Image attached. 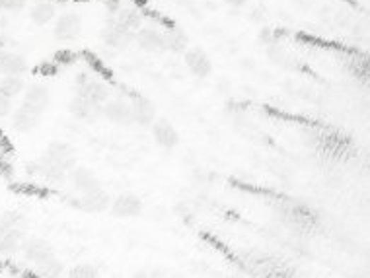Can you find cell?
<instances>
[{
    "label": "cell",
    "instance_id": "cell-1",
    "mask_svg": "<svg viewBox=\"0 0 370 278\" xmlns=\"http://www.w3.org/2000/svg\"><path fill=\"white\" fill-rule=\"evenodd\" d=\"M111 195L100 187L96 191H90V193H82L80 199H71V204L74 209H80L82 212H88V214H100L103 210H108L111 207Z\"/></svg>",
    "mask_w": 370,
    "mask_h": 278
},
{
    "label": "cell",
    "instance_id": "cell-2",
    "mask_svg": "<svg viewBox=\"0 0 370 278\" xmlns=\"http://www.w3.org/2000/svg\"><path fill=\"white\" fill-rule=\"evenodd\" d=\"M69 113H71L74 119L82 121V123H94L100 117H103V105L76 93V95L69 101Z\"/></svg>",
    "mask_w": 370,
    "mask_h": 278
},
{
    "label": "cell",
    "instance_id": "cell-3",
    "mask_svg": "<svg viewBox=\"0 0 370 278\" xmlns=\"http://www.w3.org/2000/svg\"><path fill=\"white\" fill-rule=\"evenodd\" d=\"M100 35H102V41L111 49H125L134 41V35H137V31H131L123 28V25H119L115 20H111L102 28L100 31Z\"/></svg>",
    "mask_w": 370,
    "mask_h": 278
},
{
    "label": "cell",
    "instance_id": "cell-4",
    "mask_svg": "<svg viewBox=\"0 0 370 278\" xmlns=\"http://www.w3.org/2000/svg\"><path fill=\"white\" fill-rule=\"evenodd\" d=\"M183 61L195 78L203 80V78L211 76V72H213V61L201 47H187V51L183 53Z\"/></svg>",
    "mask_w": 370,
    "mask_h": 278
},
{
    "label": "cell",
    "instance_id": "cell-5",
    "mask_svg": "<svg viewBox=\"0 0 370 278\" xmlns=\"http://www.w3.org/2000/svg\"><path fill=\"white\" fill-rule=\"evenodd\" d=\"M142 209H144V204H142L141 197H137L134 193H121L111 201L110 212L111 216L125 220V218L141 216Z\"/></svg>",
    "mask_w": 370,
    "mask_h": 278
},
{
    "label": "cell",
    "instance_id": "cell-6",
    "mask_svg": "<svg viewBox=\"0 0 370 278\" xmlns=\"http://www.w3.org/2000/svg\"><path fill=\"white\" fill-rule=\"evenodd\" d=\"M49 103H51V92H49L47 86H25L24 95H22V105H24L25 109H30V111L37 113V115H43L45 109L49 108Z\"/></svg>",
    "mask_w": 370,
    "mask_h": 278
},
{
    "label": "cell",
    "instance_id": "cell-7",
    "mask_svg": "<svg viewBox=\"0 0 370 278\" xmlns=\"http://www.w3.org/2000/svg\"><path fill=\"white\" fill-rule=\"evenodd\" d=\"M80 31H82V18L76 12H64L57 18L55 22V30H53V35H55L57 41H74L79 37Z\"/></svg>",
    "mask_w": 370,
    "mask_h": 278
},
{
    "label": "cell",
    "instance_id": "cell-8",
    "mask_svg": "<svg viewBox=\"0 0 370 278\" xmlns=\"http://www.w3.org/2000/svg\"><path fill=\"white\" fill-rule=\"evenodd\" d=\"M103 117L110 121V123L117 124V127H131L133 123V109L131 103L125 100H108L103 103Z\"/></svg>",
    "mask_w": 370,
    "mask_h": 278
},
{
    "label": "cell",
    "instance_id": "cell-9",
    "mask_svg": "<svg viewBox=\"0 0 370 278\" xmlns=\"http://www.w3.org/2000/svg\"><path fill=\"white\" fill-rule=\"evenodd\" d=\"M150 131H152L154 142L164 150H173L180 144V132L168 119H156L154 123L150 124Z\"/></svg>",
    "mask_w": 370,
    "mask_h": 278
},
{
    "label": "cell",
    "instance_id": "cell-10",
    "mask_svg": "<svg viewBox=\"0 0 370 278\" xmlns=\"http://www.w3.org/2000/svg\"><path fill=\"white\" fill-rule=\"evenodd\" d=\"M41 158H45L47 162L59 166V168L67 171V173H71L72 168L76 166L74 150H72L69 144H64V142H51Z\"/></svg>",
    "mask_w": 370,
    "mask_h": 278
},
{
    "label": "cell",
    "instance_id": "cell-11",
    "mask_svg": "<svg viewBox=\"0 0 370 278\" xmlns=\"http://www.w3.org/2000/svg\"><path fill=\"white\" fill-rule=\"evenodd\" d=\"M22 255H24L25 261L35 265L55 255V251H53V245H51L47 240H41V238H25L24 243H22Z\"/></svg>",
    "mask_w": 370,
    "mask_h": 278
},
{
    "label": "cell",
    "instance_id": "cell-12",
    "mask_svg": "<svg viewBox=\"0 0 370 278\" xmlns=\"http://www.w3.org/2000/svg\"><path fill=\"white\" fill-rule=\"evenodd\" d=\"M134 41L139 43L144 53L160 54L164 53V31L156 30V28H141L134 35Z\"/></svg>",
    "mask_w": 370,
    "mask_h": 278
},
{
    "label": "cell",
    "instance_id": "cell-13",
    "mask_svg": "<svg viewBox=\"0 0 370 278\" xmlns=\"http://www.w3.org/2000/svg\"><path fill=\"white\" fill-rule=\"evenodd\" d=\"M131 109H133V123L139 127H150L156 121V105H154V101L144 95H134L131 101Z\"/></svg>",
    "mask_w": 370,
    "mask_h": 278
},
{
    "label": "cell",
    "instance_id": "cell-14",
    "mask_svg": "<svg viewBox=\"0 0 370 278\" xmlns=\"http://www.w3.org/2000/svg\"><path fill=\"white\" fill-rule=\"evenodd\" d=\"M71 183L79 193H90V191H96V189L102 187V183H100V179L96 178L94 171L90 170V168H84V166H74L72 168Z\"/></svg>",
    "mask_w": 370,
    "mask_h": 278
},
{
    "label": "cell",
    "instance_id": "cell-15",
    "mask_svg": "<svg viewBox=\"0 0 370 278\" xmlns=\"http://www.w3.org/2000/svg\"><path fill=\"white\" fill-rule=\"evenodd\" d=\"M40 121L41 115L25 109L24 105H20L16 111H12V129L16 132H22V134L35 131L40 127Z\"/></svg>",
    "mask_w": 370,
    "mask_h": 278
},
{
    "label": "cell",
    "instance_id": "cell-16",
    "mask_svg": "<svg viewBox=\"0 0 370 278\" xmlns=\"http://www.w3.org/2000/svg\"><path fill=\"white\" fill-rule=\"evenodd\" d=\"M76 90V93L79 95H84V98H88V100L96 101V103H105V101L110 100V88L103 84L102 80H96V78H88L86 82L82 86H79V88H74Z\"/></svg>",
    "mask_w": 370,
    "mask_h": 278
},
{
    "label": "cell",
    "instance_id": "cell-17",
    "mask_svg": "<svg viewBox=\"0 0 370 278\" xmlns=\"http://www.w3.org/2000/svg\"><path fill=\"white\" fill-rule=\"evenodd\" d=\"M25 240L24 228H10L0 238V255H14L22 251V243Z\"/></svg>",
    "mask_w": 370,
    "mask_h": 278
},
{
    "label": "cell",
    "instance_id": "cell-18",
    "mask_svg": "<svg viewBox=\"0 0 370 278\" xmlns=\"http://www.w3.org/2000/svg\"><path fill=\"white\" fill-rule=\"evenodd\" d=\"M190 47V39H187V33L180 28H170L168 31H164V49L170 51V53L175 54H183Z\"/></svg>",
    "mask_w": 370,
    "mask_h": 278
},
{
    "label": "cell",
    "instance_id": "cell-19",
    "mask_svg": "<svg viewBox=\"0 0 370 278\" xmlns=\"http://www.w3.org/2000/svg\"><path fill=\"white\" fill-rule=\"evenodd\" d=\"M28 70V61L18 53H0V72L2 74H12V76H22Z\"/></svg>",
    "mask_w": 370,
    "mask_h": 278
},
{
    "label": "cell",
    "instance_id": "cell-20",
    "mask_svg": "<svg viewBox=\"0 0 370 278\" xmlns=\"http://www.w3.org/2000/svg\"><path fill=\"white\" fill-rule=\"evenodd\" d=\"M57 18V6L53 2H35L30 8V20L35 25H47Z\"/></svg>",
    "mask_w": 370,
    "mask_h": 278
},
{
    "label": "cell",
    "instance_id": "cell-21",
    "mask_svg": "<svg viewBox=\"0 0 370 278\" xmlns=\"http://www.w3.org/2000/svg\"><path fill=\"white\" fill-rule=\"evenodd\" d=\"M33 274L41 278H59L64 274V265L55 255L33 265Z\"/></svg>",
    "mask_w": 370,
    "mask_h": 278
},
{
    "label": "cell",
    "instance_id": "cell-22",
    "mask_svg": "<svg viewBox=\"0 0 370 278\" xmlns=\"http://www.w3.org/2000/svg\"><path fill=\"white\" fill-rule=\"evenodd\" d=\"M115 22L119 23V25H123V28H127V30L131 31H139L141 30L142 25V14L137 10V8H121L117 14H115V18H113Z\"/></svg>",
    "mask_w": 370,
    "mask_h": 278
},
{
    "label": "cell",
    "instance_id": "cell-23",
    "mask_svg": "<svg viewBox=\"0 0 370 278\" xmlns=\"http://www.w3.org/2000/svg\"><path fill=\"white\" fill-rule=\"evenodd\" d=\"M25 90V82L22 76H12V74H4L0 78V93L2 95H8V98H16L22 95Z\"/></svg>",
    "mask_w": 370,
    "mask_h": 278
},
{
    "label": "cell",
    "instance_id": "cell-24",
    "mask_svg": "<svg viewBox=\"0 0 370 278\" xmlns=\"http://www.w3.org/2000/svg\"><path fill=\"white\" fill-rule=\"evenodd\" d=\"M0 228L10 230V228H25V218L18 210H6L0 214Z\"/></svg>",
    "mask_w": 370,
    "mask_h": 278
},
{
    "label": "cell",
    "instance_id": "cell-25",
    "mask_svg": "<svg viewBox=\"0 0 370 278\" xmlns=\"http://www.w3.org/2000/svg\"><path fill=\"white\" fill-rule=\"evenodd\" d=\"M69 277L71 278H96L100 277V271H98V267L96 265L90 263H80L74 265L71 271H69Z\"/></svg>",
    "mask_w": 370,
    "mask_h": 278
},
{
    "label": "cell",
    "instance_id": "cell-26",
    "mask_svg": "<svg viewBox=\"0 0 370 278\" xmlns=\"http://www.w3.org/2000/svg\"><path fill=\"white\" fill-rule=\"evenodd\" d=\"M14 105H12V98L8 95H2L0 93V119H6L8 115H12Z\"/></svg>",
    "mask_w": 370,
    "mask_h": 278
},
{
    "label": "cell",
    "instance_id": "cell-27",
    "mask_svg": "<svg viewBox=\"0 0 370 278\" xmlns=\"http://www.w3.org/2000/svg\"><path fill=\"white\" fill-rule=\"evenodd\" d=\"M28 0H0L2 10H22Z\"/></svg>",
    "mask_w": 370,
    "mask_h": 278
},
{
    "label": "cell",
    "instance_id": "cell-28",
    "mask_svg": "<svg viewBox=\"0 0 370 278\" xmlns=\"http://www.w3.org/2000/svg\"><path fill=\"white\" fill-rule=\"evenodd\" d=\"M250 18H252V22H263L267 18V10H265V6H255L250 12Z\"/></svg>",
    "mask_w": 370,
    "mask_h": 278
},
{
    "label": "cell",
    "instance_id": "cell-29",
    "mask_svg": "<svg viewBox=\"0 0 370 278\" xmlns=\"http://www.w3.org/2000/svg\"><path fill=\"white\" fill-rule=\"evenodd\" d=\"M103 6H105V10H108L111 16H115L119 10L123 8V4H121V0H105Z\"/></svg>",
    "mask_w": 370,
    "mask_h": 278
},
{
    "label": "cell",
    "instance_id": "cell-30",
    "mask_svg": "<svg viewBox=\"0 0 370 278\" xmlns=\"http://www.w3.org/2000/svg\"><path fill=\"white\" fill-rule=\"evenodd\" d=\"M260 41L261 43H271L273 41V31L269 30V28H263V30L260 31Z\"/></svg>",
    "mask_w": 370,
    "mask_h": 278
},
{
    "label": "cell",
    "instance_id": "cell-31",
    "mask_svg": "<svg viewBox=\"0 0 370 278\" xmlns=\"http://www.w3.org/2000/svg\"><path fill=\"white\" fill-rule=\"evenodd\" d=\"M224 2H226L229 6L242 8V6H245V2H248V0H224Z\"/></svg>",
    "mask_w": 370,
    "mask_h": 278
},
{
    "label": "cell",
    "instance_id": "cell-32",
    "mask_svg": "<svg viewBox=\"0 0 370 278\" xmlns=\"http://www.w3.org/2000/svg\"><path fill=\"white\" fill-rule=\"evenodd\" d=\"M6 232V230H4V228H0V238H2V233Z\"/></svg>",
    "mask_w": 370,
    "mask_h": 278
},
{
    "label": "cell",
    "instance_id": "cell-33",
    "mask_svg": "<svg viewBox=\"0 0 370 278\" xmlns=\"http://www.w3.org/2000/svg\"><path fill=\"white\" fill-rule=\"evenodd\" d=\"M35 2H53V0H35Z\"/></svg>",
    "mask_w": 370,
    "mask_h": 278
}]
</instances>
